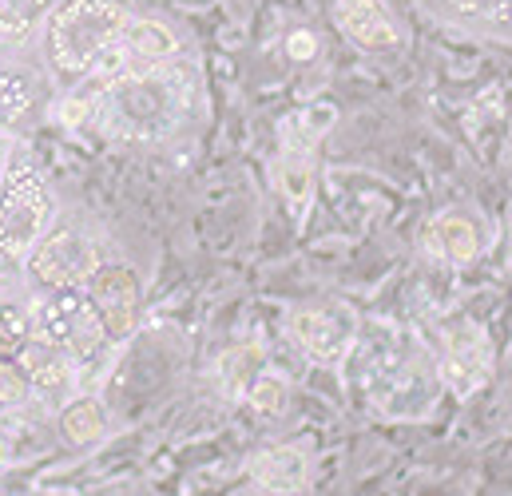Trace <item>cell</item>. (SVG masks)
<instances>
[{"label":"cell","instance_id":"4fadbf2b","mask_svg":"<svg viewBox=\"0 0 512 496\" xmlns=\"http://www.w3.org/2000/svg\"><path fill=\"white\" fill-rule=\"evenodd\" d=\"M425 4L461 28L512 36V0H425Z\"/></svg>","mask_w":512,"mask_h":496},{"label":"cell","instance_id":"7402d4cb","mask_svg":"<svg viewBox=\"0 0 512 496\" xmlns=\"http://www.w3.org/2000/svg\"><path fill=\"white\" fill-rule=\"evenodd\" d=\"M247 397H251V405H255L258 413H266V417H278V413L286 409V397H290V389H286V381H282L278 373L262 370L255 381H251Z\"/></svg>","mask_w":512,"mask_h":496},{"label":"cell","instance_id":"3957f363","mask_svg":"<svg viewBox=\"0 0 512 496\" xmlns=\"http://www.w3.org/2000/svg\"><path fill=\"white\" fill-rule=\"evenodd\" d=\"M56 227V195L28 147H12L0 171V262H24Z\"/></svg>","mask_w":512,"mask_h":496},{"label":"cell","instance_id":"4316f807","mask_svg":"<svg viewBox=\"0 0 512 496\" xmlns=\"http://www.w3.org/2000/svg\"><path fill=\"white\" fill-rule=\"evenodd\" d=\"M8 457H12V437H8V429L0 425V465H4Z\"/></svg>","mask_w":512,"mask_h":496},{"label":"cell","instance_id":"44dd1931","mask_svg":"<svg viewBox=\"0 0 512 496\" xmlns=\"http://www.w3.org/2000/svg\"><path fill=\"white\" fill-rule=\"evenodd\" d=\"M278 183H282L290 207L302 211L306 199H310V163H306L302 151H286V155H282V163H278Z\"/></svg>","mask_w":512,"mask_h":496},{"label":"cell","instance_id":"ac0fdd59","mask_svg":"<svg viewBox=\"0 0 512 496\" xmlns=\"http://www.w3.org/2000/svg\"><path fill=\"white\" fill-rule=\"evenodd\" d=\"M48 12H52V0H0V40L4 44L28 40Z\"/></svg>","mask_w":512,"mask_h":496},{"label":"cell","instance_id":"d6986e66","mask_svg":"<svg viewBox=\"0 0 512 496\" xmlns=\"http://www.w3.org/2000/svg\"><path fill=\"white\" fill-rule=\"evenodd\" d=\"M32 342V306L20 298H0V358H12Z\"/></svg>","mask_w":512,"mask_h":496},{"label":"cell","instance_id":"52a82bcc","mask_svg":"<svg viewBox=\"0 0 512 496\" xmlns=\"http://www.w3.org/2000/svg\"><path fill=\"white\" fill-rule=\"evenodd\" d=\"M441 385H449L457 397H473L489 373H493V346L485 338V330L477 322H453L445 330V346H441Z\"/></svg>","mask_w":512,"mask_h":496},{"label":"cell","instance_id":"2e32d148","mask_svg":"<svg viewBox=\"0 0 512 496\" xmlns=\"http://www.w3.org/2000/svg\"><path fill=\"white\" fill-rule=\"evenodd\" d=\"M56 425H60V437L68 445H92V441H100L108 433V409H104V401L80 393V397H68L60 405Z\"/></svg>","mask_w":512,"mask_h":496},{"label":"cell","instance_id":"ba28073f","mask_svg":"<svg viewBox=\"0 0 512 496\" xmlns=\"http://www.w3.org/2000/svg\"><path fill=\"white\" fill-rule=\"evenodd\" d=\"M294 338L302 342V350L322 362V366H338L354 354V342H358V318L338 306V302H318V306H306L294 314Z\"/></svg>","mask_w":512,"mask_h":496},{"label":"cell","instance_id":"5bb4252c","mask_svg":"<svg viewBox=\"0 0 512 496\" xmlns=\"http://www.w3.org/2000/svg\"><path fill=\"white\" fill-rule=\"evenodd\" d=\"M429 250L445 262H473L481 254V235H477V223L465 215V211H441L433 223H429V235H425Z\"/></svg>","mask_w":512,"mask_h":496},{"label":"cell","instance_id":"7c38bea8","mask_svg":"<svg viewBox=\"0 0 512 496\" xmlns=\"http://www.w3.org/2000/svg\"><path fill=\"white\" fill-rule=\"evenodd\" d=\"M251 481L258 489L274 496H294L306 489L310 481V461L302 449L294 445H274V449H262L255 461H251Z\"/></svg>","mask_w":512,"mask_h":496},{"label":"cell","instance_id":"8992f818","mask_svg":"<svg viewBox=\"0 0 512 496\" xmlns=\"http://www.w3.org/2000/svg\"><path fill=\"white\" fill-rule=\"evenodd\" d=\"M100 262H104L100 247L84 231L52 227L36 247L28 250V258L20 266H24L28 282L48 294V290H76V286H84L96 274Z\"/></svg>","mask_w":512,"mask_h":496},{"label":"cell","instance_id":"484cf974","mask_svg":"<svg viewBox=\"0 0 512 496\" xmlns=\"http://www.w3.org/2000/svg\"><path fill=\"white\" fill-rule=\"evenodd\" d=\"M12 147H16V143H12V135H8V131H0V171H4L8 155H12Z\"/></svg>","mask_w":512,"mask_h":496},{"label":"cell","instance_id":"6da1fadb","mask_svg":"<svg viewBox=\"0 0 512 496\" xmlns=\"http://www.w3.org/2000/svg\"><path fill=\"white\" fill-rule=\"evenodd\" d=\"M191 96L195 80L183 64H135L88 96V120L124 143H159L183 127Z\"/></svg>","mask_w":512,"mask_h":496},{"label":"cell","instance_id":"9a60e30c","mask_svg":"<svg viewBox=\"0 0 512 496\" xmlns=\"http://www.w3.org/2000/svg\"><path fill=\"white\" fill-rule=\"evenodd\" d=\"M120 44L131 56V64H167L179 56V36L163 20H151V16H131Z\"/></svg>","mask_w":512,"mask_h":496},{"label":"cell","instance_id":"ffe728a7","mask_svg":"<svg viewBox=\"0 0 512 496\" xmlns=\"http://www.w3.org/2000/svg\"><path fill=\"white\" fill-rule=\"evenodd\" d=\"M219 373H223V385H227L231 397L247 393L251 381L262 373V350H258V346H235V350L219 362Z\"/></svg>","mask_w":512,"mask_h":496},{"label":"cell","instance_id":"8fae6325","mask_svg":"<svg viewBox=\"0 0 512 496\" xmlns=\"http://www.w3.org/2000/svg\"><path fill=\"white\" fill-rule=\"evenodd\" d=\"M334 24L366 52H389L401 40L397 20L389 16L385 0H338L334 4Z\"/></svg>","mask_w":512,"mask_h":496},{"label":"cell","instance_id":"e0dca14e","mask_svg":"<svg viewBox=\"0 0 512 496\" xmlns=\"http://www.w3.org/2000/svg\"><path fill=\"white\" fill-rule=\"evenodd\" d=\"M40 100V80L28 68L0 64V131L16 127Z\"/></svg>","mask_w":512,"mask_h":496},{"label":"cell","instance_id":"603a6c76","mask_svg":"<svg viewBox=\"0 0 512 496\" xmlns=\"http://www.w3.org/2000/svg\"><path fill=\"white\" fill-rule=\"evenodd\" d=\"M330 120H334L330 108H310L306 116H298V120L290 124V131H286V151H306V143L318 139V135L330 127Z\"/></svg>","mask_w":512,"mask_h":496},{"label":"cell","instance_id":"30bf717a","mask_svg":"<svg viewBox=\"0 0 512 496\" xmlns=\"http://www.w3.org/2000/svg\"><path fill=\"white\" fill-rule=\"evenodd\" d=\"M16 366L24 373L32 397L44 401V405H64L68 397H76V389H80V381H84L80 366H76L68 354L52 350V346L40 342V338H32V342L16 354Z\"/></svg>","mask_w":512,"mask_h":496},{"label":"cell","instance_id":"9c48e42d","mask_svg":"<svg viewBox=\"0 0 512 496\" xmlns=\"http://www.w3.org/2000/svg\"><path fill=\"white\" fill-rule=\"evenodd\" d=\"M84 290L96 302V310H100L112 342H124L128 334H135L139 310H143V290H139L135 270L120 266V262H100L96 274L84 282Z\"/></svg>","mask_w":512,"mask_h":496},{"label":"cell","instance_id":"5b68a950","mask_svg":"<svg viewBox=\"0 0 512 496\" xmlns=\"http://www.w3.org/2000/svg\"><path fill=\"white\" fill-rule=\"evenodd\" d=\"M441 389V373L429 362L425 350L417 346H393V350H378L374 366L366 373V393L370 405L382 417H425L437 401Z\"/></svg>","mask_w":512,"mask_h":496},{"label":"cell","instance_id":"d4e9b609","mask_svg":"<svg viewBox=\"0 0 512 496\" xmlns=\"http://www.w3.org/2000/svg\"><path fill=\"white\" fill-rule=\"evenodd\" d=\"M286 52H290L294 60H310V56L318 52V44H314V36H310V32H294V36L286 40Z\"/></svg>","mask_w":512,"mask_h":496},{"label":"cell","instance_id":"7a4b0ae2","mask_svg":"<svg viewBox=\"0 0 512 496\" xmlns=\"http://www.w3.org/2000/svg\"><path fill=\"white\" fill-rule=\"evenodd\" d=\"M128 0H56L44 16V60L60 84L92 80L131 24Z\"/></svg>","mask_w":512,"mask_h":496},{"label":"cell","instance_id":"277c9868","mask_svg":"<svg viewBox=\"0 0 512 496\" xmlns=\"http://www.w3.org/2000/svg\"><path fill=\"white\" fill-rule=\"evenodd\" d=\"M32 338L68 354L80 366V373L96 366L112 346V334H108V326H104V318H100V310H96V302L88 298L84 286L48 290L32 306Z\"/></svg>","mask_w":512,"mask_h":496},{"label":"cell","instance_id":"cb8c5ba5","mask_svg":"<svg viewBox=\"0 0 512 496\" xmlns=\"http://www.w3.org/2000/svg\"><path fill=\"white\" fill-rule=\"evenodd\" d=\"M32 401V389L12 358H0V409H20Z\"/></svg>","mask_w":512,"mask_h":496}]
</instances>
